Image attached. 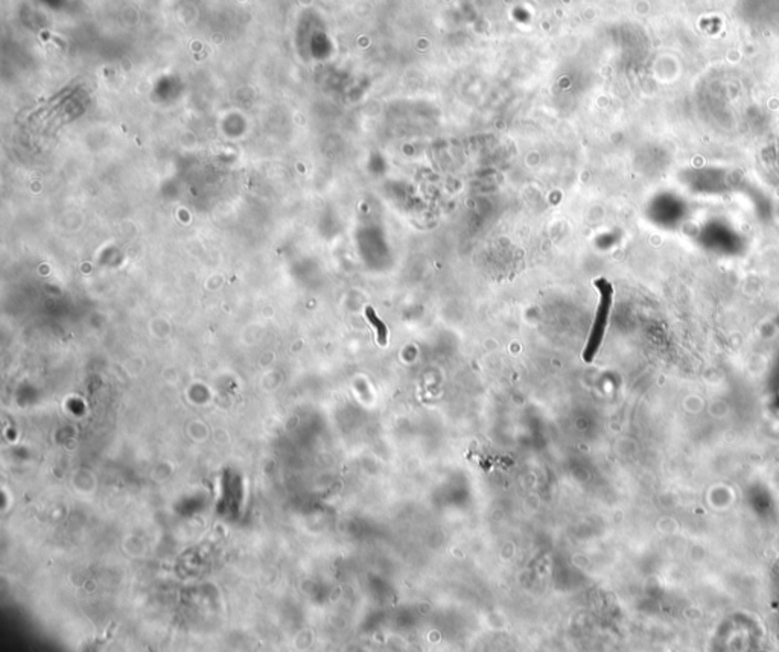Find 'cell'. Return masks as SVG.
<instances>
[{"label": "cell", "mask_w": 779, "mask_h": 652, "mask_svg": "<svg viewBox=\"0 0 779 652\" xmlns=\"http://www.w3.org/2000/svg\"><path fill=\"white\" fill-rule=\"evenodd\" d=\"M595 288L598 289V292H600V303H598L594 325H592V329H590L588 344H586V348L583 351V360L588 364L592 362L598 348H600V344H602L603 336H604L606 325H607V318H609V312H611V306H612V297H613V288L606 279H597L595 280Z\"/></svg>", "instance_id": "6da1fadb"}, {"label": "cell", "mask_w": 779, "mask_h": 652, "mask_svg": "<svg viewBox=\"0 0 779 652\" xmlns=\"http://www.w3.org/2000/svg\"><path fill=\"white\" fill-rule=\"evenodd\" d=\"M365 316H367V320H369V323L376 329V333H378V342H379V346H382V347H384V346H387V341H388V329H387V325H385L384 321H381V320L378 318V315H376L374 309L370 307V306H369V307H365Z\"/></svg>", "instance_id": "7a4b0ae2"}]
</instances>
